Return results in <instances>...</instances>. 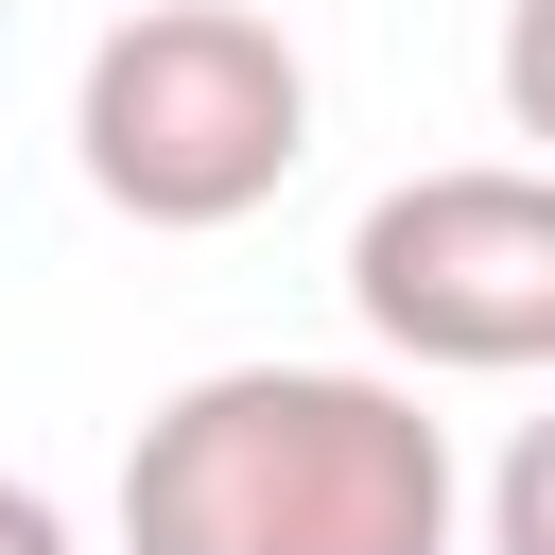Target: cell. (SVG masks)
I'll use <instances>...</instances> for the list:
<instances>
[{"instance_id":"obj_1","label":"cell","mask_w":555,"mask_h":555,"mask_svg":"<svg viewBox=\"0 0 555 555\" xmlns=\"http://www.w3.org/2000/svg\"><path fill=\"white\" fill-rule=\"evenodd\" d=\"M468 468L399 364H208L121 451V555H451Z\"/></svg>"},{"instance_id":"obj_2","label":"cell","mask_w":555,"mask_h":555,"mask_svg":"<svg viewBox=\"0 0 555 555\" xmlns=\"http://www.w3.org/2000/svg\"><path fill=\"white\" fill-rule=\"evenodd\" d=\"M69 156L121 225L156 243H208L243 208L295 191L312 156V52L260 17V0H121L87 87H69Z\"/></svg>"},{"instance_id":"obj_3","label":"cell","mask_w":555,"mask_h":555,"mask_svg":"<svg viewBox=\"0 0 555 555\" xmlns=\"http://www.w3.org/2000/svg\"><path fill=\"white\" fill-rule=\"evenodd\" d=\"M347 312L399 382H555V156H451L364 191Z\"/></svg>"},{"instance_id":"obj_4","label":"cell","mask_w":555,"mask_h":555,"mask_svg":"<svg viewBox=\"0 0 555 555\" xmlns=\"http://www.w3.org/2000/svg\"><path fill=\"white\" fill-rule=\"evenodd\" d=\"M486 555H555V399L503 434V468H486Z\"/></svg>"},{"instance_id":"obj_5","label":"cell","mask_w":555,"mask_h":555,"mask_svg":"<svg viewBox=\"0 0 555 555\" xmlns=\"http://www.w3.org/2000/svg\"><path fill=\"white\" fill-rule=\"evenodd\" d=\"M486 87H503V139H538V156H555V0H503Z\"/></svg>"},{"instance_id":"obj_6","label":"cell","mask_w":555,"mask_h":555,"mask_svg":"<svg viewBox=\"0 0 555 555\" xmlns=\"http://www.w3.org/2000/svg\"><path fill=\"white\" fill-rule=\"evenodd\" d=\"M0 555H87V538H69V503H52V486H17V468H0Z\"/></svg>"}]
</instances>
